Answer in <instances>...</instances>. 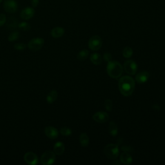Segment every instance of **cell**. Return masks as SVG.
Instances as JSON below:
<instances>
[{"instance_id": "cell-6", "label": "cell", "mask_w": 165, "mask_h": 165, "mask_svg": "<svg viewBox=\"0 0 165 165\" xmlns=\"http://www.w3.org/2000/svg\"><path fill=\"white\" fill-rule=\"evenodd\" d=\"M124 70L129 75H135L137 70H138V65L133 60H127L124 63Z\"/></svg>"}, {"instance_id": "cell-19", "label": "cell", "mask_w": 165, "mask_h": 165, "mask_svg": "<svg viewBox=\"0 0 165 165\" xmlns=\"http://www.w3.org/2000/svg\"><path fill=\"white\" fill-rule=\"evenodd\" d=\"M79 142L81 145L83 147H87L90 142L89 138L86 133H82L79 137Z\"/></svg>"}, {"instance_id": "cell-12", "label": "cell", "mask_w": 165, "mask_h": 165, "mask_svg": "<svg viewBox=\"0 0 165 165\" xmlns=\"http://www.w3.org/2000/svg\"><path fill=\"white\" fill-rule=\"evenodd\" d=\"M45 133L47 138L50 139H56L59 136L58 130L54 127H47L45 128Z\"/></svg>"}, {"instance_id": "cell-15", "label": "cell", "mask_w": 165, "mask_h": 165, "mask_svg": "<svg viewBox=\"0 0 165 165\" xmlns=\"http://www.w3.org/2000/svg\"><path fill=\"white\" fill-rule=\"evenodd\" d=\"M65 147L63 142L61 141H58L56 142L54 146V152L56 153L57 156H61L65 152Z\"/></svg>"}, {"instance_id": "cell-32", "label": "cell", "mask_w": 165, "mask_h": 165, "mask_svg": "<svg viewBox=\"0 0 165 165\" xmlns=\"http://www.w3.org/2000/svg\"><path fill=\"white\" fill-rule=\"evenodd\" d=\"M31 4H32V6L33 7H36L39 2V0H30Z\"/></svg>"}, {"instance_id": "cell-26", "label": "cell", "mask_w": 165, "mask_h": 165, "mask_svg": "<svg viewBox=\"0 0 165 165\" xmlns=\"http://www.w3.org/2000/svg\"><path fill=\"white\" fill-rule=\"evenodd\" d=\"M60 133L63 136H70L72 135V130L70 128H69L68 127H63V128H61Z\"/></svg>"}, {"instance_id": "cell-20", "label": "cell", "mask_w": 165, "mask_h": 165, "mask_svg": "<svg viewBox=\"0 0 165 165\" xmlns=\"http://www.w3.org/2000/svg\"><path fill=\"white\" fill-rule=\"evenodd\" d=\"M109 132L110 134L112 136H116L118 133V128L117 124L114 121H111L109 123Z\"/></svg>"}, {"instance_id": "cell-31", "label": "cell", "mask_w": 165, "mask_h": 165, "mask_svg": "<svg viewBox=\"0 0 165 165\" xmlns=\"http://www.w3.org/2000/svg\"><path fill=\"white\" fill-rule=\"evenodd\" d=\"M121 150L122 151H125V152H132L133 150H132V148L130 146H126V145H124L121 147Z\"/></svg>"}, {"instance_id": "cell-1", "label": "cell", "mask_w": 165, "mask_h": 165, "mask_svg": "<svg viewBox=\"0 0 165 165\" xmlns=\"http://www.w3.org/2000/svg\"><path fill=\"white\" fill-rule=\"evenodd\" d=\"M136 82L130 76H124L119 81V89L124 96H131L135 90Z\"/></svg>"}, {"instance_id": "cell-18", "label": "cell", "mask_w": 165, "mask_h": 165, "mask_svg": "<svg viewBox=\"0 0 165 165\" xmlns=\"http://www.w3.org/2000/svg\"><path fill=\"white\" fill-rule=\"evenodd\" d=\"M58 96V92L56 90H51L47 96V101L48 104H52L53 102H54Z\"/></svg>"}, {"instance_id": "cell-34", "label": "cell", "mask_w": 165, "mask_h": 165, "mask_svg": "<svg viewBox=\"0 0 165 165\" xmlns=\"http://www.w3.org/2000/svg\"><path fill=\"white\" fill-rule=\"evenodd\" d=\"M152 107H153L154 109H156V110H160V107H159V106H158L157 105H153Z\"/></svg>"}, {"instance_id": "cell-21", "label": "cell", "mask_w": 165, "mask_h": 165, "mask_svg": "<svg viewBox=\"0 0 165 165\" xmlns=\"http://www.w3.org/2000/svg\"><path fill=\"white\" fill-rule=\"evenodd\" d=\"M90 61L93 64L99 65L102 63V58L100 54L98 53H94L90 56Z\"/></svg>"}, {"instance_id": "cell-17", "label": "cell", "mask_w": 165, "mask_h": 165, "mask_svg": "<svg viewBox=\"0 0 165 165\" xmlns=\"http://www.w3.org/2000/svg\"><path fill=\"white\" fill-rule=\"evenodd\" d=\"M120 161L124 164H130L132 162V158L127 152H122L120 156Z\"/></svg>"}, {"instance_id": "cell-25", "label": "cell", "mask_w": 165, "mask_h": 165, "mask_svg": "<svg viewBox=\"0 0 165 165\" xmlns=\"http://www.w3.org/2000/svg\"><path fill=\"white\" fill-rule=\"evenodd\" d=\"M18 27L23 31H28L31 28V26L28 23L22 22L18 24Z\"/></svg>"}, {"instance_id": "cell-2", "label": "cell", "mask_w": 165, "mask_h": 165, "mask_svg": "<svg viewBox=\"0 0 165 165\" xmlns=\"http://www.w3.org/2000/svg\"><path fill=\"white\" fill-rule=\"evenodd\" d=\"M107 71L110 77L113 79H118L122 74L123 68L119 62L111 61L108 63Z\"/></svg>"}, {"instance_id": "cell-30", "label": "cell", "mask_w": 165, "mask_h": 165, "mask_svg": "<svg viewBox=\"0 0 165 165\" xmlns=\"http://www.w3.org/2000/svg\"><path fill=\"white\" fill-rule=\"evenodd\" d=\"M103 59H104V60L107 62H110L112 61V55L109 53V52H106L104 54V56H103Z\"/></svg>"}, {"instance_id": "cell-28", "label": "cell", "mask_w": 165, "mask_h": 165, "mask_svg": "<svg viewBox=\"0 0 165 165\" xmlns=\"http://www.w3.org/2000/svg\"><path fill=\"white\" fill-rule=\"evenodd\" d=\"M27 46L24 43H18L14 45V48L17 50H23L26 48Z\"/></svg>"}, {"instance_id": "cell-3", "label": "cell", "mask_w": 165, "mask_h": 165, "mask_svg": "<svg viewBox=\"0 0 165 165\" xmlns=\"http://www.w3.org/2000/svg\"><path fill=\"white\" fill-rule=\"evenodd\" d=\"M104 153L108 159L112 160L116 159L119 154V147L115 144H109L105 147Z\"/></svg>"}, {"instance_id": "cell-27", "label": "cell", "mask_w": 165, "mask_h": 165, "mask_svg": "<svg viewBox=\"0 0 165 165\" xmlns=\"http://www.w3.org/2000/svg\"><path fill=\"white\" fill-rule=\"evenodd\" d=\"M105 107L106 108V110L107 111H111L112 110V107H113V103H112V101L109 99H107L105 100Z\"/></svg>"}, {"instance_id": "cell-24", "label": "cell", "mask_w": 165, "mask_h": 165, "mask_svg": "<svg viewBox=\"0 0 165 165\" xmlns=\"http://www.w3.org/2000/svg\"><path fill=\"white\" fill-rule=\"evenodd\" d=\"M19 36V33L18 32V31H13V32H12L8 36V39L10 42H13V41L18 39Z\"/></svg>"}, {"instance_id": "cell-14", "label": "cell", "mask_w": 165, "mask_h": 165, "mask_svg": "<svg viewBox=\"0 0 165 165\" xmlns=\"http://www.w3.org/2000/svg\"><path fill=\"white\" fill-rule=\"evenodd\" d=\"M18 22L16 18L15 17H10L6 22V27L9 30H14L18 27Z\"/></svg>"}, {"instance_id": "cell-8", "label": "cell", "mask_w": 165, "mask_h": 165, "mask_svg": "<svg viewBox=\"0 0 165 165\" xmlns=\"http://www.w3.org/2000/svg\"><path fill=\"white\" fill-rule=\"evenodd\" d=\"M102 46V39L99 36H92L88 41V47L92 50H98Z\"/></svg>"}, {"instance_id": "cell-4", "label": "cell", "mask_w": 165, "mask_h": 165, "mask_svg": "<svg viewBox=\"0 0 165 165\" xmlns=\"http://www.w3.org/2000/svg\"><path fill=\"white\" fill-rule=\"evenodd\" d=\"M56 161V153L52 151H46L41 157L40 162L43 165L52 164Z\"/></svg>"}, {"instance_id": "cell-10", "label": "cell", "mask_w": 165, "mask_h": 165, "mask_svg": "<svg viewBox=\"0 0 165 165\" xmlns=\"http://www.w3.org/2000/svg\"><path fill=\"white\" fill-rule=\"evenodd\" d=\"M35 14V10L32 7H26L23 8L20 13V17L24 20H29Z\"/></svg>"}, {"instance_id": "cell-7", "label": "cell", "mask_w": 165, "mask_h": 165, "mask_svg": "<svg viewBox=\"0 0 165 165\" xmlns=\"http://www.w3.org/2000/svg\"><path fill=\"white\" fill-rule=\"evenodd\" d=\"M18 4L15 0H5L3 3V9L9 14L16 12L18 10Z\"/></svg>"}, {"instance_id": "cell-16", "label": "cell", "mask_w": 165, "mask_h": 165, "mask_svg": "<svg viewBox=\"0 0 165 165\" xmlns=\"http://www.w3.org/2000/svg\"><path fill=\"white\" fill-rule=\"evenodd\" d=\"M65 33V30L63 28L57 27L54 28L51 30L50 34L54 38H59L63 36Z\"/></svg>"}, {"instance_id": "cell-11", "label": "cell", "mask_w": 165, "mask_h": 165, "mask_svg": "<svg viewBox=\"0 0 165 165\" xmlns=\"http://www.w3.org/2000/svg\"><path fill=\"white\" fill-rule=\"evenodd\" d=\"M93 119L99 123L105 122L109 119V116L105 112H98L93 116Z\"/></svg>"}, {"instance_id": "cell-33", "label": "cell", "mask_w": 165, "mask_h": 165, "mask_svg": "<svg viewBox=\"0 0 165 165\" xmlns=\"http://www.w3.org/2000/svg\"><path fill=\"white\" fill-rule=\"evenodd\" d=\"M121 164V161H119L118 160H115L112 162V164Z\"/></svg>"}, {"instance_id": "cell-35", "label": "cell", "mask_w": 165, "mask_h": 165, "mask_svg": "<svg viewBox=\"0 0 165 165\" xmlns=\"http://www.w3.org/2000/svg\"><path fill=\"white\" fill-rule=\"evenodd\" d=\"M2 1H3V0H0V3H2Z\"/></svg>"}, {"instance_id": "cell-29", "label": "cell", "mask_w": 165, "mask_h": 165, "mask_svg": "<svg viewBox=\"0 0 165 165\" xmlns=\"http://www.w3.org/2000/svg\"><path fill=\"white\" fill-rule=\"evenodd\" d=\"M7 18L4 14H0V27L3 26L6 23Z\"/></svg>"}, {"instance_id": "cell-23", "label": "cell", "mask_w": 165, "mask_h": 165, "mask_svg": "<svg viewBox=\"0 0 165 165\" xmlns=\"http://www.w3.org/2000/svg\"><path fill=\"white\" fill-rule=\"evenodd\" d=\"M133 55V50L130 47H126L122 50V56L125 58H130Z\"/></svg>"}, {"instance_id": "cell-9", "label": "cell", "mask_w": 165, "mask_h": 165, "mask_svg": "<svg viewBox=\"0 0 165 165\" xmlns=\"http://www.w3.org/2000/svg\"><path fill=\"white\" fill-rule=\"evenodd\" d=\"M24 161L30 165H36L39 162L37 155L32 152H28L24 155Z\"/></svg>"}, {"instance_id": "cell-5", "label": "cell", "mask_w": 165, "mask_h": 165, "mask_svg": "<svg viewBox=\"0 0 165 165\" xmlns=\"http://www.w3.org/2000/svg\"><path fill=\"white\" fill-rule=\"evenodd\" d=\"M44 43L45 41L43 38H36L32 39L29 41L28 43V47L32 51H38L43 47Z\"/></svg>"}, {"instance_id": "cell-13", "label": "cell", "mask_w": 165, "mask_h": 165, "mask_svg": "<svg viewBox=\"0 0 165 165\" xmlns=\"http://www.w3.org/2000/svg\"><path fill=\"white\" fill-rule=\"evenodd\" d=\"M150 76V75L147 71H142L137 74L136 76V81L139 84H142L148 80Z\"/></svg>"}, {"instance_id": "cell-22", "label": "cell", "mask_w": 165, "mask_h": 165, "mask_svg": "<svg viewBox=\"0 0 165 165\" xmlns=\"http://www.w3.org/2000/svg\"><path fill=\"white\" fill-rule=\"evenodd\" d=\"M89 56V52L87 50H82L80 51L77 55V58L81 61L86 60Z\"/></svg>"}]
</instances>
